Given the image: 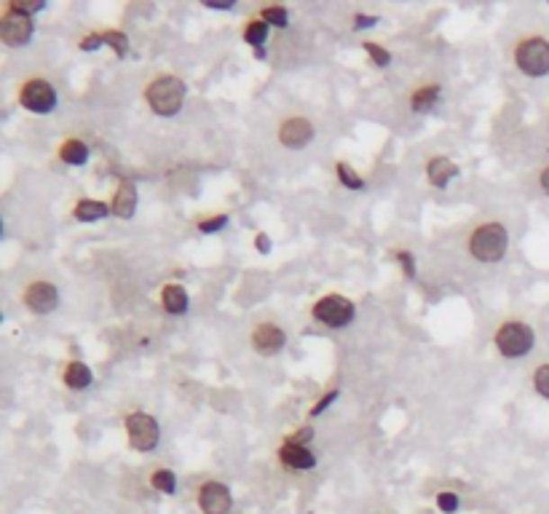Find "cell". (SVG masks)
<instances>
[{"label":"cell","mask_w":549,"mask_h":514,"mask_svg":"<svg viewBox=\"0 0 549 514\" xmlns=\"http://www.w3.org/2000/svg\"><path fill=\"white\" fill-rule=\"evenodd\" d=\"M108 204H103V202H92V199H84V202H78L76 204V217L81 220V222H97V220H103V217H108Z\"/></svg>","instance_id":"obj_19"},{"label":"cell","mask_w":549,"mask_h":514,"mask_svg":"<svg viewBox=\"0 0 549 514\" xmlns=\"http://www.w3.org/2000/svg\"><path fill=\"white\" fill-rule=\"evenodd\" d=\"M364 51L373 57V62H375V68H386L389 62H392V57H389V51H383L378 43H364Z\"/></svg>","instance_id":"obj_28"},{"label":"cell","mask_w":549,"mask_h":514,"mask_svg":"<svg viewBox=\"0 0 549 514\" xmlns=\"http://www.w3.org/2000/svg\"><path fill=\"white\" fill-rule=\"evenodd\" d=\"M397 257H400L402 268L408 271V276H413V274H416V266H413V255H408V252H397Z\"/></svg>","instance_id":"obj_32"},{"label":"cell","mask_w":549,"mask_h":514,"mask_svg":"<svg viewBox=\"0 0 549 514\" xmlns=\"http://www.w3.org/2000/svg\"><path fill=\"white\" fill-rule=\"evenodd\" d=\"M279 458L284 466L295 469V472H309L317 466V455L306 447V445H295V442H284L279 450Z\"/></svg>","instance_id":"obj_13"},{"label":"cell","mask_w":549,"mask_h":514,"mask_svg":"<svg viewBox=\"0 0 549 514\" xmlns=\"http://www.w3.org/2000/svg\"><path fill=\"white\" fill-rule=\"evenodd\" d=\"M263 22H268V24H274V27H287L290 24V16H287V11L284 8H279V5H268L266 11H263V16H260Z\"/></svg>","instance_id":"obj_24"},{"label":"cell","mask_w":549,"mask_h":514,"mask_svg":"<svg viewBox=\"0 0 549 514\" xmlns=\"http://www.w3.org/2000/svg\"><path fill=\"white\" fill-rule=\"evenodd\" d=\"M534 389H536L544 400H549V362L547 365H542V367H536V373H534Z\"/></svg>","instance_id":"obj_26"},{"label":"cell","mask_w":549,"mask_h":514,"mask_svg":"<svg viewBox=\"0 0 549 514\" xmlns=\"http://www.w3.org/2000/svg\"><path fill=\"white\" fill-rule=\"evenodd\" d=\"M439 100V86H424V89H418L416 95H413V107L418 110V113H427V110H432L435 104H437Z\"/></svg>","instance_id":"obj_21"},{"label":"cell","mask_w":549,"mask_h":514,"mask_svg":"<svg viewBox=\"0 0 549 514\" xmlns=\"http://www.w3.org/2000/svg\"><path fill=\"white\" fill-rule=\"evenodd\" d=\"M126 434H129V442L131 447L148 453L158 445L161 439V431H158V423L156 418H150L148 412H131L126 418Z\"/></svg>","instance_id":"obj_5"},{"label":"cell","mask_w":549,"mask_h":514,"mask_svg":"<svg viewBox=\"0 0 549 514\" xmlns=\"http://www.w3.org/2000/svg\"><path fill=\"white\" fill-rule=\"evenodd\" d=\"M19 103L24 104L30 113H51L57 107V92L49 81L43 78H32L22 86L19 92Z\"/></svg>","instance_id":"obj_7"},{"label":"cell","mask_w":549,"mask_h":514,"mask_svg":"<svg viewBox=\"0 0 549 514\" xmlns=\"http://www.w3.org/2000/svg\"><path fill=\"white\" fill-rule=\"evenodd\" d=\"M335 169H338V180H340V183H343L348 191H359V188L364 185V180H362V177H359V175H356V172L348 167V164H343V161H340Z\"/></svg>","instance_id":"obj_23"},{"label":"cell","mask_w":549,"mask_h":514,"mask_svg":"<svg viewBox=\"0 0 549 514\" xmlns=\"http://www.w3.org/2000/svg\"><path fill=\"white\" fill-rule=\"evenodd\" d=\"M534 329L526 321H504L501 329L496 332V348L509 356V359H520L534 348Z\"/></svg>","instance_id":"obj_4"},{"label":"cell","mask_w":549,"mask_h":514,"mask_svg":"<svg viewBox=\"0 0 549 514\" xmlns=\"http://www.w3.org/2000/svg\"><path fill=\"white\" fill-rule=\"evenodd\" d=\"M354 313H356V311H354V303H351L348 298H343V295H328V298L317 301V306H314V319L322 321V324H328L332 329L351 324V321H354Z\"/></svg>","instance_id":"obj_6"},{"label":"cell","mask_w":549,"mask_h":514,"mask_svg":"<svg viewBox=\"0 0 549 514\" xmlns=\"http://www.w3.org/2000/svg\"><path fill=\"white\" fill-rule=\"evenodd\" d=\"M210 8H230V0H207Z\"/></svg>","instance_id":"obj_36"},{"label":"cell","mask_w":549,"mask_h":514,"mask_svg":"<svg viewBox=\"0 0 549 514\" xmlns=\"http://www.w3.org/2000/svg\"><path fill=\"white\" fill-rule=\"evenodd\" d=\"M103 38H105V43H108V46L115 49V54H118V57H126V54H129V38H126L123 32H115V30H112V32H105Z\"/></svg>","instance_id":"obj_25"},{"label":"cell","mask_w":549,"mask_h":514,"mask_svg":"<svg viewBox=\"0 0 549 514\" xmlns=\"http://www.w3.org/2000/svg\"><path fill=\"white\" fill-rule=\"evenodd\" d=\"M284 343H287V335H284L276 324H271V321L260 324V327L252 332V346H255V351H260V354H279V351L284 348Z\"/></svg>","instance_id":"obj_11"},{"label":"cell","mask_w":549,"mask_h":514,"mask_svg":"<svg viewBox=\"0 0 549 514\" xmlns=\"http://www.w3.org/2000/svg\"><path fill=\"white\" fill-rule=\"evenodd\" d=\"M507 244H509L507 228L499 225V222H485V225H480V228L472 233V239H469V252H472L480 263H496V260L504 257Z\"/></svg>","instance_id":"obj_1"},{"label":"cell","mask_w":549,"mask_h":514,"mask_svg":"<svg viewBox=\"0 0 549 514\" xmlns=\"http://www.w3.org/2000/svg\"><path fill=\"white\" fill-rule=\"evenodd\" d=\"M24 303H27V309L35 311V313H49V311L57 309L59 293L49 282H32L27 287V293H24Z\"/></svg>","instance_id":"obj_10"},{"label":"cell","mask_w":549,"mask_h":514,"mask_svg":"<svg viewBox=\"0 0 549 514\" xmlns=\"http://www.w3.org/2000/svg\"><path fill=\"white\" fill-rule=\"evenodd\" d=\"M373 22H378L375 16H356V27H373Z\"/></svg>","instance_id":"obj_35"},{"label":"cell","mask_w":549,"mask_h":514,"mask_svg":"<svg viewBox=\"0 0 549 514\" xmlns=\"http://www.w3.org/2000/svg\"><path fill=\"white\" fill-rule=\"evenodd\" d=\"M100 43H105L103 35H89V38L81 41V49H84V51H94V49H100Z\"/></svg>","instance_id":"obj_31"},{"label":"cell","mask_w":549,"mask_h":514,"mask_svg":"<svg viewBox=\"0 0 549 514\" xmlns=\"http://www.w3.org/2000/svg\"><path fill=\"white\" fill-rule=\"evenodd\" d=\"M59 156H62V161L70 164V167H84V164L89 161V148H86L81 140H68V142L59 148Z\"/></svg>","instance_id":"obj_18"},{"label":"cell","mask_w":549,"mask_h":514,"mask_svg":"<svg viewBox=\"0 0 549 514\" xmlns=\"http://www.w3.org/2000/svg\"><path fill=\"white\" fill-rule=\"evenodd\" d=\"M266 38H268V22H263V19H252V22H247V27H244V41L249 43V46H263L266 43Z\"/></svg>","instance_id":"obj_20"},{"label":"cell","mask_w":549,"mask_h":514,"mask_svg":"<svg viewBox=\"0 0 549 514\" xmlns=\"http://www.w3.org/2000/svg\"><path fill=\"white\" fill-rule=\"evenodd\" d=\"M0 38L5 46L11 49H19V46H27L30 38H32V19L8 8L0 19Z\"/></svg>","instance_id":"obj_8"},{"label":"cell","mask_w":549,"mask_h":514,"mask_svg":"<svg viewBox=\"0 0 549 514\" xmlns=\"http://www.w3.org/2000/svg\"><path fill=\"white\" fill-rule=\"evenodd\" d=\"M455 175H458V167H455L450 158H445V156L432 158L429 167H427V177H429V183H432L435 188H445Z\"/></svg>","instance_id":"obj_15"},{"label":"cell","mask_w":549,"mask_h":514,"mask_svg":"<svg viewBox=\"0 0 549 514\" xmlns=\"http://www.w3.org/2000/svg\"><path fill=\"white\" fill-rule=\"evenodd\" d=\"M437 507L445 514H453L455 509H458V496H455V493H447V491H445V493H439Z\"/></svg>","instance_id":"obj_29"},{"label":"cell","mask_w":549,"mask_h":514,"mask_svg":"<svg viewBox=\"0 0 549 514\" xmlns=\"http://www.w3.org/2000/svg\"><path fill=\"white\" fill-rule=\"evenodd\" d=\"M230 491L222 482H204L199 491V507L204 514H228L230 512Z\"/></svg>","instance_id":"obj_9"},{"label":"cell","mask_w":549,"mask_h":514,"mask_svg":"<svg viewBox=\"0 0 549 514\" xmlns=\"http://www.w3.org/2000/svg\"><path fill=\"white\" fill-rule=\"evenodd\" d=\"M515 62L518 68L531 76V78H544L549 76V41L542 35L526 38L515 49Z\"/></svg>","instance_id":"obj_3"},{"label":"cell","mask_w":549,"mask_h":514,"mask_svg":"<svg viewBox=\"0 0 549 514\" xmlns=\"http://www.w3.org/2000/svg\"><path fill=\"white\" fill-rule=\"evenodd\" d=\"M145 97L158 115H177L185 100V84L175 76H161L148 86Z\"/></svg>","instance_id":"obj_2"},{"label":"cell","mask_w":549,"mask_h":514,"mask_svg":"<svg viewBox=\"0 0 549 514\" xmlns=\"http://www.w3.org/2000/svg\"><path fill=\"white\" fill-rule=\"evenodd\" d=\"M542 188H544V194L549 196V167L542 172Z\"/></svg>","instance_id":"obj_37"},{"label":"cell","mask_w":549,"mask_h":514,"mask_svg":"<svg viewBox=\"0 0 549 514\" xmlns=\"http://www.w3.org/2000/svg\"><path fill=\"white\" fill-rule=\"evenodd\" d=\"M11 8L19 11V14H24V16H32V14H38V11H43L46 3H43V0H14Z\"/></svg>","instance_id":"obj_27"},{"label":"cell","mask_w":549,"mask_h":514,"mask_svg":"<svg viewBox=\"0 0 549 514\" xmlns=\"http://www.w3.org/2000/svg\"><path fill=\"white\" fill-rule=\"evenodd\" d=\"M228 222V217L225 214H218L215 220H204V222H199V230H204V233H212V230H220L222 225Z\"/></svg>","instance_id":"obj_30"},{"label":"cell","mask_w":549,"mask_h":514,"mask_svg":"<svg viewBox=\"0 0 549 514\" xmlns=\"http://www.w3.org/2000/svg\"><path fill=\"white\" fill-rule=\"evenodd\" d=\"M150 485H153L156 491H161V493H175V491H177V477H175V472H169V469H158V472H153Z\"/></svg>","instance_id":"obj_22"},{"label":"cell","mask_w":549,"mask_h":514,"mask_svg":"<svg viewBox=\"0 0 549 514\" xmlns=\"http://www.w3.org/2000/svg\"><path fill=\"white\" fill-rule=\"evenodd\" d=\"M311 437H314V434H311V428H301V431H298V434H295V437H292L290 442H295V445H306V442H309Z\"/></svg>","instance_id":"obj_33"},{"label":"cell","mask_w":549,"mask_h":514,"mask_svg":"<svg viewBox=\"0 0 549 514\" xmlns=\"http://www.w3.org/2000/svg\"><path fill=\"white\" fill-rule=\"evenodd\" d=\"M311 137H314V126L306 118H290L279 129V140L287 148H303V145L311 142Z\"/></svg>","instance_id":"obj_12"},{"label":"cell","mask_w":549,"mask_h":514,"mask_svg":"<svg viewBox=\"0 0 549 514\" xmlns=\"http://www.w3.org/2000/svg\"><path fill=\"white\" fill-rule=\"evenodd\" d=\"M65 383L73 392H84V389L92 386V370L84 362H70L68 370H65Z\"/></svg>","instance_id":"obj_16"},{"label":"cell","mask_w":549,"mask_h":514,"mask_svg":"<svg viewBox=\"0 0 549 514\" xmlns=\"http://www.w3.org/2000/svg\"><path fill=\"white\" fill-rule=\"evenodd\" d=\"M161 303H164V309L169 311V313L180 316V313L188 311V293L180 284H169V287H164Z\"/></svg>","instance_id":"obj_17"},{"label":"cell","mask_w":549,"mask_h":514,"mask_svg":"<svg viewBox=\"0 0 549 514\" xmlns=\"http://www.w3.org/2000/svg\"><path fill=\"white\" fill-rule=\"evenodd\" d=\"M257 239H260V249L268 252V241H266V236H257Z\"/></svg>","instance_id":"obj_38"},{"label":"cell","mask_w":549,"mask_h":514,"mask_svg":"<svg viewBox=\"0 0 549 514\" xmlns=\"http://www.w3.org/2000/svg\"><path fill=\"white\" fill-rule=\"evenodd\" d=\"M335 397H338V392H329L328 397H325V400H322L320 405H314V410H311V415H320V412L325 410V408H328V405H329V402H332V400H335Z\"/></svg>","instance_id":"obj_34"},{"label":"cell","mask_w":549,"mask_h":514,"mask_svg":"<svg viewBox=\"0 0 549 514\" xmlns=\"http://www.w3.org/2000/svg\"><path fill=\"white\" fill-rule=\"evenodd\" d=\"M137 209V188L129 180H121L118 191H115V202H112V214H118L121 220H129Z\"/></svg>","instance_id":"obj_14"}]
</instances>
